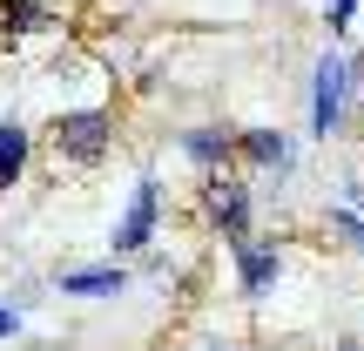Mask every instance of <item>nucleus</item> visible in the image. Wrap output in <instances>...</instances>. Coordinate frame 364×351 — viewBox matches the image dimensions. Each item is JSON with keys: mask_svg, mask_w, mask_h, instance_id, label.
I'll use <instances>...</instances> for the list:
<instances>
[{"mask_svg": "<svg viewBox=\"0 0 364 351\" xmlns=\"http://www.w3.org/2000/svg\"><path fill=\"white\" fill-rule=\"evenodd\" d=\"M344 95H351V68H344V54L331 48L324 61H317V81H311V129H317V135H331V129H338Z\"/></svg>", "mask_w": 364, "mask_h": 351, "instance_id": "1", "label": "nucleus"}, {"mask_svg": "<svg viewBox=\"0 0 364 351\" xmlns=\"http://www.w3.org/2000/svg\"><path fill=\"white\" fill-rule=\"evenodd\" d=\"M108 129H115V122H108L102 108H75V115H61V122H54V142H61V156L95 162V156L108 149Z\"/></svg>", "mask_w": 364, "mask_h": 351, "instance_id": "2", "label": "nucleus"}, {"mask_svg": "<svg viewBox=\"0 0 364 351\" xmlns=\"http://www.w3.org/2000/svg\"><path fill=\"white\" fill-rule=\"evenodd\" d=\"M156 216H162V189H156V176H142V182H135L129 216L115 223V250H142L149 236H156Z\"/></svg>", "mask_w": 364, "mask_h": 351, "instance_id": "3", "label": "nucleus"}, {"mask_svg": "<svg viewBox=\"0 0 364 351\" xmlns=\"http://www.w3.org/2000/svg\"><path fill=\"white\" fill-rule=\"evenodd\" d=\"M209 223H216L223 236H243V216H250V196L236 189V182H223V189H209Z\"/></svg>", "mask_w": 364, "mask_h": 351, "instance_id": "4", "label": "nucleus"}, {"mask_svg": "<svg viewBox=\"0 0 364 351\" xmlns=\"http://www.w3.org/2000/svg\"><path fill=\"white\" fill-rule=\"evenodd\" d=\"M236 149H243L250 162H263V169H277V176L290 169V142H284V135H270V129H250V135H236Z\"/></svg>", "mask_w": 364, "mask_h": 351, "instance_id": "5", "label": "nucleus"}, {"mask_svg": "<svg viewBox=\"0 0 364 351\" xmlns=\"http://www.w3.org/2000/svg\"><path fill=\"white\" fill-rule=\"evenodd\" d=\"M61 290H68V298H115V290H122V271H115V263H102V271H68Z\"/></svg>", "mask_w": 364, "mask_h": 351, "instance_id": "6", "label": "nucleus"}, {"mask_svg": "<svg viewBox=\"0 0 364 351\" xmlns=\"http://www.w3.org/2000/svg\"><path fill=\"white\" fill-rule=\"evenodd\" d=\"M270 284H277V250H243V290L263 298Z\"/></svg>", "mask_w": 364, "mask_h": 351, "instance_id": "7", "label": "nucleus"}, {"mask_svg": "<svg viewBox=\"0 0 364 351\" xmlns=\"http://www.w3.org/2000/svg\"><path fill=\"white\" fill-rule=\"evenodd\" d=\"M182 149H189V162L216 169V162H223V149H230V135H223V129H189V135H182Z\"/></svg>", "mask_w": 364, "mask_h": 351, "instance_id": "8", "label": "nucleus"}, {"mask_svg": "<svg viewBox=\"0 0 364 351\" xmlns=\"http://www.w3.org/2000/svg\"><path fill=\"white\" fill-rule=\"evenodd\" d=\"M21 169H27V135L7 122V129H0V189H7V182L21 176Z\"/></svg>", "mask_w": 364, "mask_h": 351, "instance_id": "9", "label": "nucleus"}, {"mask_svg": "<svg viewBox=\"0 0 364 351\" xmlns=\"http://www.w3.org/2000/svg\"><path fill=\"white\" fill-rule=\"evenodd\" d=\"M331 223H338V230H344V236H351V243L364 250V216H358V209H331Z\"/></svg>", "mask_w": 364, "mask_h": 351, "instance_id": "10", "label": "nucleus"}, {"mask_svg": "<svg viewBox=\"0 0 364 351\" xmlns=\"http://www.w3.org/2000/svg\"><path fill=\"white\" fill-rule=\"evenodd\" d=\"M7 27H48V14L41 7H7Z\"/></svg>", "mask_w": 364, "mask_h": 351, "instance_id": "11", "label": "nucleus"}, {"mask_svg": "<svg viewBox=\"0 0 364 351\" xmlns=\"http://www.w3.org/2000/svg\"><path fill=\"white\" fill-rule=\"evenodd\" d=\"M351 14H358V0H331V27H351Z\"/></svg>", "mask_w": 364, "mask_h": 351, "instance_id": "12", "label": "nucleus"}, {"mask_svg": "<svg viewBox=\"0 0 364 351\" xmlns=\"http://www.w3.org/2000/svg\"><path fill=\"white\" fill-rule=\"evenodd\" d=\"M14 331H21V311H7V304H0V338H14Z\"/></svg>", "mask_w": 364, "mask_h": 351, "instance_id": "13", "label": "nucleus"}, {"mask_svg": "<svg viewBox=\"0 0 364 351\" xmlns=\"http://www.w3.org/2000/svg\"><path fill=\"white\" fill-rule=\"evenodd\" d=\"M209 351H230V345H209Z\"/></svg>", "mask_w": 364, "mask_h": 351, "instance_id": "14", "label": "nucleus"}, {"mask_svg": "<svg viewBox=\"0 0 364 351\" xmlns=\"http://www.w3.org/2000/svg\"><path fill=\"white\" fill-rule=\"evenodd\" d=\"M344 351H364V345H344Z\"/></svg>", "mask_w": 364, "mask_h": 351, "instance_id": "15", "label": "nucleus"}]
</instances>
